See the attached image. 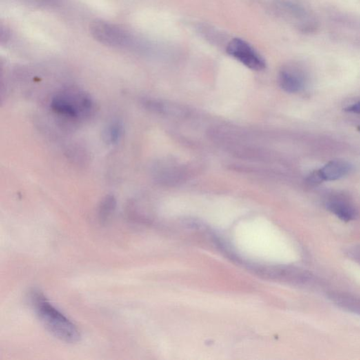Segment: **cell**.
Masks as SVG:
<instances>
[{
	"label": "cell",
	"instance_id": "7a4b0ae2",
	"mask_svg": "<svg viewBox=\"0 0 360 360\" xmlns=\"http://www.w3.org/2000/svg\"><path fill=\"white\" fill-rule=\"evenodd\" d=\"M51 107L58 115L79 119L90 116L93 110V101L90 96L83 91L69 88L54 96Z\"/></svg>",
	"mask_w": 360,
	"mask_h": 360
},
{
	"label": "cell",
	"instance_id": "3957f363",
	"mask_svg": "<svg viewBox=\"0 0 360 360\" xmlns=\"http://www.w3.org/2000/svg\"><path fill=\"white\" fill-rule=\"evenodd\" d=\"M90 31L96 41L106 46L124 47L129 42L128 34L125 30L109 22H92L90 26Z\"/></svg>",
	"mask_w": 360,
	"mask_h": 360
},
{
	"label": "cell",
	"instance_id": "277c9868",
	"mask_svg": "<svg viewBox=\"0 0 360 360\" xmlns=\"http://www.w3.org/2000/svg\"><path fill=\"white\" fill-rule=\"evenodd\" d=\"M227 53L254 70H262L265 68V62L262 56L246 42L235 38L229 43Z\"/></svg>",
	"mask_w": 360,
	"mask_h": 360
},
{
	"label": "cell",
	"instance_id": "30bf717a",
	"mask_svg": "<svg viewBox=\"0 0 360 360\" xmlns=\"http://www.w3.org/2000/svg\"><path fill=\"white\" fill-rule=\"evenodd\" d=\"M345 112L353 113V114H359L360 115V101L357 103H353L351 106L347 107L345 109Z\"/></svg>",
	"mask_w": 360,
	"mask_h": 360
},
{
	"label": "cell",
	"instance_id": "52a82bcc",
	"mask_svg": "<svg viewBox=\"0 0 360 360\" xmlns=\"http://www.w3.org/2000/svg\"><path fill=\"white\" fill-rule=\"evenodd\" d=\"M327 208L342 221H350L354 219L356 211L348 202L339 199L330 200L327 203Z\"/></svg>",
	"mask_w": 360,
	"mask_h": 360
},
{
	"label": "cell",
	"instance_id": "5b68a950",
	"mask_svg": "<svg viewBox=\"0 0 360 360\" xmlns=\"http://www.w3.org/2000/svg\"><path fill=\"white\" fill-rule=\"evenodd\" d=\"M351 165L348 162L336 160L329 162L308 177L309 183L317 185L323 181H334L345 177L350 172Z\"/></svg>",
	"mask_w": 360,
	"mask_h": 360
},
{
	"label": "cell",
	"instance_id": "ba28073f",
	"mask_svg": "<svg viewBox=\"0 0 360 360\" xmlns=\"http://www.w3.org/2000/svg\"><path fill=\"white\" fill-rule=\"evenodd\" d=\"M123 132V127L119 123H111L103 131V141L107 145H114L121 139Z\"/></svg>",
	"mask_w": 360,
	"mask_h": 360
},
{
	"label": "cell",
	"instance_id": "9c48e42d",
	"mask_svg": "<svg viewBox=\"0 0 360 360\" xmlns=\"http://www.w3.org/2000/svg\"><path fill=\"white\" fill-rule=\"evenodd\" d=\"M116 206V201L115 198L113 196H107L104 199L101 201L99 209V216L100 221L106 222L109 217L115 210Z\"/></svg>",
	"mask_w": 360,
	"mask_h": 360
},
{
	"label": "cell",
	"instance_id": "8992f818",
	"mask_svg": "<svg viewBox=\"0 0 360 360\" xmlns=\"http://www.w3.org/2000/svg\"><path fill=\"white\" fill-rule=\"evenodd\" d=\"M280 86L289 93L301 92L305 86V77L299 69L294 67L283 68L279 76Z\"/></svg>",
	"mask_w": 360,
	"mask_h": 360
},
{
	"label": "cell",
	"instance_id": "6da1fadb",
	"mask_svg": "<svg viewBox=\"0 0 360 360\" xmlns=\"http://www.w3.org/2000/svg\"><path fill=\"white\" fill-rule=\"evenodd\" d=\"M30 299L38 317L51 334L66 343L79 341L81 334L76 325L51 304L40 291L32 290Z\"/></svg>",
	"mask_w": 360,
	"mask_h": 360
}]
</instances>
